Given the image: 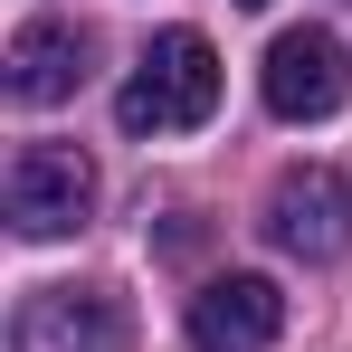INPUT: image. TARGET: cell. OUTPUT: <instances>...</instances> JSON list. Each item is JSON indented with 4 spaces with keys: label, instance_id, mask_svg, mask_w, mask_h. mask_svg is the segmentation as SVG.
Wrapping results in <instances>:
<instances>
[{
    "label": "cell",
    "instance_id": "cell-1",
    "mask_svg": "<svg viewBox=\"0 0 352 352\" xmlns=\"http://www.w3.org/2000/svg\"><path fill=\"white\" fill-rule=\"evenodd\" d=\"M210 105H219V48L200 29H162L143 48V67L124 76L115 124L124 133H190V124H210Z\"/></svg>",
    "mask_w": 352,
    "mask_h": 352
},
{
    "label": "cell",
    "instance_id": "cell-2",
    "mask_svg": "<svg viewBox=\"0 0 352 352\" xmlns=\"http://www.w3.org/2000/svg\"><path fill=\"white\" fill-rule=\"evenodd\" d=\"M257 96H267V115H286V124H324V115H343V96H352V48L333 38V29H286L276 48H267V67H257Z\"/></svg>",
    "mask_w": 352,
    "mask_h": 352
},
{
    "label": "cell",
    "instance_id": "cell-3",
    "mask_svg": "<svg viewBox=\"0 0 352 352\" xmlns=\"http://www.w3.org/2000/svg\"><path fill=\"white\" fill-rule=\"evenodd\" d=\"M96 210V162L76 143H19L10 153V229L19 238H67Z\"/></svg>",
    "mask_w": 352,
    "mask_h": 352
},
{
    "label": "cell",
    "instance_id": "cell-4",
    "mask_svg": "<svg viewBox=\"0 0 352 352\" xmlns=\"http://www.w3.org/2000/svg\"><path fill=\"white\" fill-rule=\"evenodd\" d=\"M267 238H276L286 257H305V267L343 257V248H352V181L333 172V162L276 172V190H267Z\"/></svg>",
    "mask_w": 352,
    "mask_h": 352
},
{
    "label": "cell",
    "instance_id": "cell-5",
    "mask_svg": "<svg viewBox=\"0 0 352 352\" xmlns=\"http://www.w3.org/2000/svg\"><path fill=\"white\" fill-rule=\"evenodd\" d=\"M133 343V314L105 286H38L10 324V352H124Z\"/></svg>",
    "mask_w": 352,
    "mask_h": 352
},
{
    "label": "cell",
    "instance_id": "cell-6",
    "mask_svg": "<svg viewBox=\"0 0 352 352\" xmlns=\"http://www.w3.org/2000/svg\"><path fill=\"white\" fill-rule=\"evenodd\" d=\"M86 58H96V38L76 19H19L10 58H0V86H10V105H67L86 86Z\"/></svg>",
    "mask_w": 352,
    "mask_h": 352
},
{
    "label": "cell",
    "instance_id": "cell-7",
    "mask_svg": "<svg viewBox=\"0 0 352 352\" xmlns=\"http://www.w3.org/2000/svg\"><path fill=\"white\" fill-rule=\"evenodd\" d=\"M286 333V295L276 276H219L190 295V343L200 352H267Z\"/></svg>",
    "mask_w": 352,
    "mask_h": 352
},
{
    "label": "cell",
    "instance_id": "cell-8",
    "mask_svg": "<svg viewBox=\"0 0 352 352\" xmlns=\"http://www.w3.org/2000/svg\"><path fill=\"white\" fill-rule=\"evenodd\" d=\"M238 10H267V0H238Z\"/></svg>",
    "mask_w": 352,
    "mask_h": 352
}]
</instances>
